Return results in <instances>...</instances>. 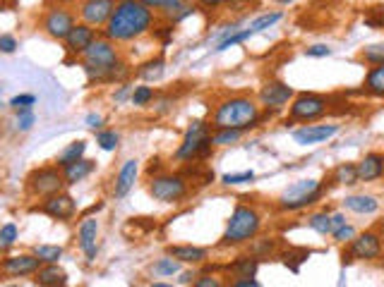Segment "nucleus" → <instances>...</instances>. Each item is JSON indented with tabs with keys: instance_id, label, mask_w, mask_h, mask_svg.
<instances>
[{
	"instance_id": "1",
	"label": "nucleus",
	"mask_w": 384,
	"mask_h": 287,
	"mask_svg": "<svg viewBox=\"0 0 384 287\" xmlns=\"http://www.w3.org/2000/svg\"><path fill=\"white\" fill-rule=\"evenodd\" d=\"M152 27L154 10L147 8L142 0H125V3H118L111 22L104 27V36L113 43H125L144 36Z\"/></svg>"
},
{
	"instance_id": "2",
	"label": "nucleus",
	"mask_w": 384,
	"mask_h": 287,
	"mask_svg": "<svg viewBox=\"0 0 384 287\" xmlns=\"http://www.w3.org/2000/svg\"><path fill=\"white\" fill-rule=\"evenodd\" d=\"M260 125V105L250 96H231L221 101L212 113L214 129H252Z\"/></svg>"
},
{
	"instance_id": "3",
	"label": "nucleus",
	"mask_w": 384,
	"mask_h": 287,
	"mask_svg": "<svg viewBox=\"0 0 384 287\" xmlns=\"http://www.w3.org/2000/svg\"><path fill=\"white\" fill-rule=\"evenodd\" d=\"M120 65V53L111 38H96L82 55V70L89 82H111L115 67Z\"/></svg>"
},
{
	"instance_id": "4",
	"label": "nucleus",
	"mask_w": 384,
	"mask_h": 287,
	"mask_svg": "<svg viewBox=\"0 0 384 287\" xmlns=\"http://www.w3.org/2000/svg\"><path fill=\"white\" fill-rule=\"evenodd\" d=\"M260 227H262V216L257 213V208L238 203L226 223V230H223V237H221V247L247 245V242H252L260 235Z\"/></svg>"
},
{
	"instance_id": "5",
	"label": "nucleus",
	"mask_w": 384,
	"mask_h": 287,
	"mask_svg": "<svg viewBox=\"0 0 384 287\" xmlns=\"http://www.w3.org/2000/svg\"><path fill=\"white\" fill-rule=\"evenodd\" d=\"M212 125H207L204 120H194L188 127L185 137H183L181 146L176 149L173 158L178 163H188V160L207 158V153L212 151Z\"/></svg>"
},
{
	"instance_id": "6",
	"label": "nucleus",
	"mask_w": 384,
	"mask_h": 287,
	"mask_svg": "<svg viewBox=\"0 0 384 287\" xmlns=\"http://www.w3.org/2000/svg\"><path fill=\"white\" fill-rule=\"evenodd\" d=\"M322 194H324L322 182H317V179H298V182L289 184L276 201H279L281 211L293 213V211H303V208L313 206L315 201L322 199Z\"/></svg>"
},
{
	"instance_id": "7",
	"label": "nucleus",
	"mask_w": 384,
	"mask_h": 287,
	"mask_svg": "<svg viewBox=\"0 0 384 287\" xmlns=\"http://www.w3.org/2000/svg\"><path fill=\"white\" fill-rule=\"evenodd\" d=\"M65 175L58 165H43V168H36L27 175V192L38 199L56 197L65 189Z\"/></svg>"
},
{
	"instance_id": "8",
	"label": "nucleus",
	"mask_w": 384,
	"mask_h": 287,
	"mask_svg": "<svg viewBox=\"0 0 384 287\" xmlns=\"http://www.w3.org/2000/svg\"><path fill=\"white\" fill-rule=\"evenodd\" d=\"M190 184L181 173H161L149 179V194L161 203H178L188 197Z\"/></svg>"
},
{
	"instance_id": "9",
	"label": "nucleus",
	"mask_w": 384,
	"mask_h": 287,
	"mask_svg": "<svg viewBox=\"0 0 384 287\" xmlns=\"http://www.w3.org/2000/svg\"><path fill=\"white\" fill-rule=\"evenodd\" d=\"M329 110V101L324 99V96L319 94H298L293 99V103H291L289 108V118L293 120V123H315V120L324 118Z\"/></svg>"
},
{
	"instance_id": "10",
	"label": "nucleus",
	"mask_w": 384,
	"mask_h": 287,
	"mask_svg": "<svg viewBox=\"0 0 384 287\" xmlns=\"http://www.w3.org/2000/svg\"><path fill=\"white\" fill-rule=\"evenodd\" d=\"M75 14L70 12L67 8H51L46 14H43V32L48 34L51 38H56V41H65L67 36H70V32L75 29Z\"/></svg>"
},
{
	"instance_id": "11",
	"label": "nucleus",
	"mask_w": 384,
	"mask_h": 287,
	"mask_svg": "<svg viewBox=\"0 0 384 287\" xmlns=\"http://www.w3.org/2000/svg\"><path fill=\"white\" fill-rule=\"evenodd\" d=\"M32 211L43 213V216L53 218V221L67 223L70 218H75V213H77V201L70 197V194L60 192V194H56V197L41 199V203H38V206H34Z\"/></svg>"
},
{
	"instance_id": "12",
	"label": "nucleus",
	"mask_w": 384,
	"mask_h": 287,
	"mask_svg": "<svg viewBox=\"0 0 384 287\" xmlns=\"http://www.w3.org/2000/svg\"><path fill=\"white\" fill-rule=\"evenodd\" d=\"M115 8H118L115 0H82L80 3V17H82V22L84 24L99 29V27H106V24L111 22Z\"/></svg>"
},
{
	"instance_id": "13",
	"label": "nucleus",
	"mask_w": 384,
	"mask_h": 287,
	"mask_svg": "<svg viewBox=\"0 0 384 287\" xmlns=\"http://www.w3.org/2000/svg\"><path fill=\"white\" fill-rule=\"evenodd\" d=\"M41 259L36 254H17L3 259V275L5 278H24V275H36L41 269Z\"/></svg>"
},
{
	"instance_id": "14",
	"label": "nucleus",
	"mask_w": 384,
	"mask_h": 287,
	"mask_svg": "<svg viewBox=\"0 0 384 287\" xmlns=\"http://www.w3.org/2000/svg\"><path fill=\"white\" fill-rule=\"evenodd\" d=\"M348 251L358 261H375L382 256V237L377 232H363L351 242Z\"/></svg>"
},
{
	"instance_id": "15",
	"label": "nucleus",
	"mask_w": 384,
	"mask_h": 287,
	"mask_svg": "<svg viewBox=\"0 0 384 287\" xmlns=\"http://www.w3.org/2000/svg\"><path fill=\"white\" fill-rule=\"evenodd\" d=\"M293 89H291L286 82H267L260 89V103L264 105L267 110H279L293 99Z\"/></svg>"
},
{
	"instance_id": "16",
	"label": "nucleus",
	"mask_w": 384,
	"mask_h": 287,
	"mask_svg": "<svg viewBox=\"0 0 384 287\" xmlns=\"http://www.w3.org/2000/svg\"><path fill=\"white\" fill-rule=\"evenodd\" d=\"M99 221L96 218H82L80 227H77V240H80V249L84 251L87 261H96V254H99Z\"/></svg>"
},
{
	"instance_id": "17",
	"label": "nucleus",
	"mask_w": 384,
	"mask_h": 287,
	"mask_svg": "<svg viewBox=\"0 0 384 287\" xmlns=\"http://www.w3.org/2000/svg\"><path fill=\"white\" fill-rule=\"evenodd\" d=\"M337 134H339V125H305V127L295 129L293 139L300 146H313V144L329 142Z\"/></svg>"
},
{
	"instance_id": "18",
	"label": "nucleus",
	"mask_w": 384,
	"mask_h": 287,
	"mask_svg": "<svg viewBox=\"0 0 384 287\" xmlns=\"http://www.w3.org/2000/svg\"><path fill=\"white\" fill-rule=\"evenodd\" d=\"M94 41H96V29L82 22V24H75V29L70 32V36L65 38V48H67V53L82 58L87 48H89Z\"/></svg>"
},
{
	"instance_id": "19",
	"label": "nucleus",
	"mask_w": 384,
	"mask_h": 287,
	"mask_svg": "<svg viewBox=\"0 0 384 287\" xmlns=\"http://www.w3.org/2000/svg\"><path fill=\"white\" fill-rule=\"evenodd\" d=\"M137 175H139V160L137 158L125 160V163L120 165L118 175H115V187H113L115 197H118V199L128 197L130 189H133L135 182H137Z\"/></svg>"
},
{
	"instance_id": "20",
	"label": "nucleus",
	"mask_w": 384,
	"mask_h": 287,
	"mask_svg": "<svg viewBox=\"0 0 384 287\" xmlns=\"http://www.w3.org/2000/svg\"><path fill=\"white\" fill-rule=\"evenodd\" d=\"M358 165V177L361 182H375L384 177V153H368Z\"/></svg>"
},
{
	"instance_id": "21",
	"label": "nucleus",
	"mask_w": 384,
	"mask_h": 287,
	"mask_svg": "<svg viewBox=\"0 0 384 287\" xmlns=\"http://www.w3.org/2000/svg\"><path fill=\"white\" fill-rule=\"evenodd\" d=\"M38 287H67V273L58 264H43L34 275Z\"/></svg>"
},
{
	"instance_id": "22",
	"label": "nucleus",
	"mask_w": 384,
	"mask_h": 287,
	"mask_svg": "<svg viewBox=\"0 0 384 287\" xmlns=\"http://www.w3.org/2000/svg\"><path fill=\"white\" fill-rule=\"evenodd\" d=\"M168 256H173V259H178V261H181V264L197 266V264H204V261L209 259V251L204 249V247L173 245V247H168Z\"/></svg>"
},
{
	"instance_id": "23",
	"label": "nucleus",
	"mask_w": 384,
	"mask_h": 287,
	"mask_svg": "<svg viewBox=\"0 0 384 287\" xmlns=\"http://www.w3.org/2000/svg\"><path fill=\"white\" fill-rule=\"evenodd\" d=\"M257 269H260V259L252 254H245V256H238V259L228 266V273L236 280H252L257 275Z\"/></svg>"
},
{
	"instance_id": "24",
	"label": "nucleus",
	"mask_w": 384,
	"mask_h": 287,
	"mask_svg": "<svg viewBox=\"0 0 384 287\" xmlns=\"http://www.w3.org/2000/svg\"><path fill=\"white\" fill-rule=\"evenodd\" d=\"M343 206L348 211L358 213V216H372L380 208V201L375 197H370V194H351V197L343 199Z\"/></svg>"
},
{
	"instance_id": "25",
	"label": "nucleus",
	"mask_w": 384,
	"mask_h": 287,
	"mask_svg": "<svg viewBox=\"0 0 384 287\" xmlns=\"http://www.w3.org/2000/svg\"><path fill=\"white\" fill-rule=\"evenodd\" d=\"M84 153H87V142L77 139V142L67 144L65 149L56 155V165L58 168H67V165H72V163H77V160L84 158Z\"/></svg>"
},
{
	"instance_id": "26",
	"label": "nucleus",
	"mask_w": 384,
	"mask_h": 287,
	"mask_svg": "<svg viewBox=\"0 0 384 287\" xmlns=\"http://www.w3.org/2000/svg\"><path fill=\"white\" fill-rule=\"evenodd\" d=\"M94 160H87V158H82V160H77V163H72V165H67V168H63V175H65V182L67 184H77V182H82V179H87L89 177L91 173H94Z\"/></svg>"
},
{
	"instance_id": "27",
	"label": "nucleus",
	"mask_w": 384,
	"mask_h": 287,
	"mask_svg": "<svg viewBox=\"0 0 384 287\" xmlns=\"http://www.w3.org/2000/svg\"><path fill=\"white\" fill-rule=\"evenodd\" d=\"M152 273L157 275V278H173V275L181 273V261L166 254V256H161L159 261H154Z\"/></svg>"
},
{
	"instance_id": "28",
	"label": "nucleus",
	"mask_w": 384,
	"mask_h": 287,
	"mask_svg": "<svg viewBox=\"0 0 384 287\" xmlns=\"http://www.w3.org/2000/svg\"><path fill=\"white\" fill-rule=\"evenodd\" d=\"M365 91L372 96H380V99H384V62L377 67H372L370 72H368L365 77Z\"/></svg>"
},
{
	"instance_id": "29",
	"label": "nucleus",
	"mask_w": 384,
	"mask_h": 287,
	"mask_svg": "<svg viewBox=\"0 0 384 287\" xmlns=\"http://www.w3.org/2000/svg\"><path fill=\"white\" fill-rule=\"evenodd\" d=\"M334 182L346 184V187L358 184L361 182V177H358V165L356 163H341L337 170H334Z\"/></svg>"
},
{
	"instance_id": "30",
	"label": "nucleus",
	"mask_w": 384,
	"mask_h": 287,
	"mask_svg": "<svg viewBox=\"0 0 384 287\" xmlns=\"http://www.w3.org/2000/svg\"><path fill=\"white\" fill-rule=\"evenodd\" d=\"M163 67H166V62H163V58H154V60H147L142 67H139L137 75L142 77L144 82L161 79V77H163Z\"/></svg>"
},
{
	"instance_id": "31",
	"label": "nucleus",
	"mask_w": 384,
	"mask_h": 287,
	"mask_svg": "<svg viewBox=\"0 0 384 287\" xmlns=\"http://www.w3.org/2000/svg\"><path fill=\"white\" fill-rule=\"evenodd\" d=\"M252 36H255V32H252L250 27H247V29H238V32L228 34L226 38H221V41H218V46L214 48V51H216V53H221V51H228V48L238 46V43L247 41V38H252Z\"/></svg>"
},
{
	"instance_id": "32",
	"label": "nucleus",
	"mask_w": 384,
	"mask_h": 287,
	"mask_svg": "<svg viewBox=\"0 0 384 287\" xmlns=\"http://www.w3.org/2000/svg\"><path fill=\"white\" fill-rule=\"evenodd\" d=\"M34 254L41 259V264H58L63 256V247L58 245H36L34 247Z\"/></svg>"
},
{
	"instance_id": "33",
	"label": "nucleus",
	"mask_w": 384,
	"mask_h": 287,
	"mask_svg": "<svg viewBox=\"0 0 384 287\" xmlns=\"http://www.w3.org/2000/svg\"><path fill=\"white\" fill-rule=\"evenodd\" d=\"M308 225L313 227L315 232H319V235H332V216H329L327 211L322 213H313V216L308 218Z\"/></svg>"
},
{
	"instance_id": "34",
	"label": "nucleus",
	"mask_w": 384,
	"mask_h": 287,
	"mask_svg": "<svg viewBox=\"0 0 384 287\" xmlns=\"http://www.w3.org/2000/svg\"><path fill=\"white\" fill-rule=\"evenodd\" d=\"M281 17H284L281 12H264V14H260V17L252 19V22L247 24V27H250L255 34H260V32H264V29H271V27H274V24L279 22Z\"/></svg>"
},
{
	"instance_id": "35",
	"label": "nucleus",
	"mask_w": 384,
	"mask_h": 287,
	"mask_svg": "<svg viewBox=\"0 0 384 287\" xmlns=\"http://www.w3.org/2000/svg\"><path fill=\"white\" fill-rule=\"evenodd\" d=\"M240 137H242L240 129H214L212 144L214 146H231V144H236Z\"/></svg>"
},
{
	"instance_id": "36",
	"label": "nucleus",
	"mask_w": 384,
	"mask_h": 287,
	"mask_svg": "<svg viewBox=\"0 0 384 287\" xmlns=\"http://www.w3.org/2000/svg\"><path fill=\"white\" fill-rule=\"evenodd\" d=\"M96 144L104 151H115L120 144V134L115 129H101V132H96Z\"/></svg>"
},
{
	"instance_id": "37",
	"label": "nucleus",
	"mask_w": 384,
	"mask_h": 287,
	"mask_svg": "<svg viewBox=\"0 0 384 287\" xmlns=\"http://www.w3.org/2000/svg\"><path fill=\"white\" fill-rule=\"evenodd\" d=\"M363 60L372 67L382 65L384 62V43H370V46L363 48Z\"/></svg>"
},
{
	"instance_id": "38",
	"label": "nucleus",
	"mask_w": 384,
	"mask_h": 287,
	"mask_svg": "<svg viewBox=\"0 0 384 287\" xmlns=\"http://www.w3.org/2000/svg\"><path fill=\"white\" fill-rule=\"evenodd\" d=\"M19 240V230L14 223H5L3 227H0V249L8 251L10 247L14 245V242Z\"/></svg>"
},
{
	"instance_id": "39",
	"label": "nucleus",
	"mask_w": 384,
	"mask_h": 287,
	"mask_svg": "<svg viewBox=\"0 0 384 287\" xmlns=\"http://www.w3.org/2000/svg\"><path fill=\"white\" fill-rule=\"evenodd\" d=\"M152 99H154V89L152 86H147V84H139V86H135V91H133V99H130V103L133 105H147V103H152Z\"/></svg>"
},
{
	"instance_id": "40",
	"label": "nucleus",
	"mask_w": 384,
	"mask_h": 287,
	"mask_svg": "<svg viewBox=\"0 0 384 287\" xmlns=\"http://www.w3.org/2000/svg\"><path fill=\"white\" fill-rule=\"evenodd\" d=\"M221 182L226 187H236V184H245V182H255V173L252 170H245V173H228L221 177Z\"/></svg>"
},
{
	"instance_id": "41",
	"label": "nucleus",
	"mask_w": 384,
	"mask_h": 287,
	"mask_svg": "<svg viewBox=\"0 0 384 287\" xmlns=\"http://www.w3.org/2000/svg\"><path fill=\"white\" fill-rule=\"evenodd\" d=\"M34 103H36V96L34 94H19L10 101V108H12L14 113H22V110H32Z\"/></svg>"
},
{
	"instance_id": "42",
	"label": "nucleus",
	"mask_w": 384,
	"mask_h": 287,
	"mask_svg": "<svg viewBox=\"0 0 384 287\" xmlns=\"http://www.w3.org/2000/svg\"><path fill=\"white\" fill-rule=\"evenodd\" d=\"M310 256V251H305V249H300V251H286L284 254V264L286 266H291V271H295V273H298V269H300V264H303L305 259H308Z\"/></svg>"
},
{
	"instance_id": "43",
	"label": "nucleus",
	"mask_w": 384,
	"mask_h": 287,
	"mask_svg": "<svg viewBox=\"0 0 384 287\" xmlns=\"http://www.w3.org/2000/svg\"><path fill=\"white\" fill-rule=\"evenodd\" d=\"M274 240H252V247H250V254L257 256V259H262V256L271 254L274 251Z\"/></svg>"
},
{
	"instance_id": "44",
	"label": "nucleus",
	"mask_w": 384,
	"mask_h": 287,
	"mask_svg": "<svg viewBox=\"0 0 384 287\" xmlns=\"http://www.w3.org/2000/svg\"><path fill=\"white\" fill-rule=\"evenodd\" d=\"M147 8L152 10H161V12H173V10L178 8V5H183V0H142Z\"/></svg>"
},
{
	"instance_id": "45",
	"label": "nucleus",
	"mask_w": 384,
	"mask_h": 287,
	"mask_svg": "<svg viewBox=\"0 0 384 287\" xmlns=\"http://www.w3.org/2000/svg\"><path fill=\"white\" fill-rule=\"evenodd\" d=\"M332 237L339 242V245H343V242H348V245H351V242L358 237V232H356V227H353V225H348V223H346V225H343V227H339V230L334 232Z\"/></svg>"
},
{
	"instance_id": "46",
	"label": "nucleus",
	"mask_w": 384,
	"mask_h": 287,
	"mask_svg": "<svg viewBox=\"0 0 384 287\" xmlns=\"http://www.w3.org/2000/svg\"><path fill=\"white\" fill-rule=\"evenodd\" d=\"M34 123H36L34 110H22V113H17V129L19 132H29V129L34 127Z\"/></svg>"
},
{
	"instance_id": "47",
	"label": "nucleus",
	"mask_w": 384,
	"mask_h": 287,
	"mask_svg": "<svg viewBox=\"0 0 384 287\" xmlns=\"http://www.w3.org/2000/svg\"><path fill=\"white\" fill-rule=\"evenodd\" d=\"M192 12H194L192 5H185V3H183V5H178V8L173 10V12H168V19H171L173 24H178V22H183L185 17H190Z\"/></svg>"
},
{
	"instance_id": "48",
	"label": "nucleus",
	"mask_w": 384,
	"mask_h": 287,
	"mask_svg": "<svg viewBox=\"0 0 384 287\" xmlns=\"http://www.w3.org/2000/svg\"><path fill=\"white\" fill-rule=\"evenodd\" d=\"M305 55L308 58H329L332 55V48L327 43H315V46L305 48Z\"/></svg>"
},
{
	"instance_id": "49",
	"label": "nucleus",
	"mask_w": 384,
	"mask_h": 287,
	"mask_svg": "<svg viewBox=\"0 0 384 287\" xmlns=\"http://www.w3.org/2000/svg\"><path fill=\"white\" fill-rule=\"evenodd\" d=\"M17 38L12 36V34H3V36H0V51L5 53V55H10V53H14L17 51Z\"/></svg>"
},
{
	"instance_id": "50",
	"label": "nucleus",
	"mask_w": 384,
	"mask_h": 287,
	"mask_svg": "<svg viewBox=\"0 0 384 287\" xmlns=\"http://www.w3.org/2000/svg\"><path fill=\"white\" fill-rule=\"evenodd\" d=\"M192 287H223V283H221V278H216V275H197Z\"/></svg>"
},
{
	"instance_id": "51",
	"label": "nucleus",
	"mask_w": 384,
	"mask_h": 287,
	"mask_svg": "<svg viewBox=\"0 0 384 287\" xmlns=\"http://www.w3.org/2000/svg\"><path fill=\"white\" fill-rule=\"evenodd\" d=\"M84 125L91 129V132H101V127H104V115L99 113H89L84 118Z\"/></svg>"
},
{
	"instance_id": "52",
	"label": "nucleus",
	"mask_w": 384,
	"mask_h": 287,
	"mask_svg": "<svg viewBox=\"0 0 384 287\" xmlns=\"http://www.w3.org/2000/svg\"><path fill=\"white\" fill-rule=\"evenodd\" d=\"M133 91H135V86H130V84H120V89L113 94V103H125V101H128V99H133Z\"/></svg>"
},
{
	"instance_id": "53",
	"label": "nucleus",
	"mask_w": 384,
	"mask_h": 287,
	"mask_svg": "<svg viewBox=\"0 0 384 287\" xmlns=\"http://www.w3.org/2000/svg\"><path fill=\"white\" fill-rule=\"evenodd\" d=\"M343 225H346V216H343V213H332V230L337 232L339 227H343Z\"/></svg>"
},
{
	"instance_id": "54",
	"label": "nucleus",
	"mask_w": 384,
	"mask_h": 287,
	"mask_svg": "<svg viewBox=\"0 0 384 287\" xmlns=\"http://www.w3.org/2000/svg\"><path fill=\"white\" fill-rule=\"evenodd\" d=\"M194 278H197V273H194V271H185V273H178V283H181V285H192Z\"/></svg>"
},
{
	"instance_id": "55",
	"label": "nucleus",
	"mask_w": 384,
	"mask_h": 287,
	"mask_svg": "<svg viewBox=\"0 0 384 287\" xmlns=\"http://www.w3.org/2000/svg\"><path fill=\"white\" fill-rule=\"evenodd\" d=\"M228 287H262V283L260 280H255V278L252 280H233Z\"/></svg>"
},
{
	"instance_id": "56",
	"label": "nucleus",
	"mask_w": 384,
	"mask_h": 287,
	"mask_svg": "<svg viewBox=\"0 0 384 287\" xmlns=\"http://www.w3.org/2000/svg\"><path fill=\"white\" fill-rule=\"evenodd\" d=\"M199 5H204V8H216V5H223L226 0H197Z\"/></svg>"
},
{
	"instance_id": "57",
	"label": "nucleus",
	"mask_w": 384,
	"mask_h": 287,
	"mask_svg": "<svg viewBox=\"0 0 384 287\" xmlns=\"http://www.w3.org/2000/svg\"><path fill=\"white\" fill-rule=\"evenodd\" d=\"M101 208H104V203H96V206H89L84 211V218H89V213H96V211H101Z\"/></svg>"
},
{
	"instance_id": "58",
	"label": "nucleus",
	"mask_w": 384,
	"mask_h": 287,
	"mask_svg": "<svg viewBox=\"0 0 384 287\" xmlns=\"http://www.w3.org/2000/svg\"><path fill=\"white\" fill-rule=\"evenodd\" d=\"M149 287H173V285H168V283H152Z\"/></svg>"
},
{
	"instance_id": "59",
	"label": "nucleus",
	"mask_w": 384,
	"mask_h": 287,
	"mask_svg": "<svg viewBox=\"0 0 384 287\" xmlns=\"http://www.w3.org/2000/svg\"><path fill=\"white\" fill-rule=\"evenodd\" d=\"M5 287H19V285H5Z\"/></svg>"
},
{
	"instance_id": "60",
	"label": "nucleus",
	"mask_w": 384,
	"mask_h": 287,
	"mask_svg": "<svg viewBox=\"0 0 384 287\" xmlns=\"http://www.w3.org/2000/svg\"><path fill=\"white\" fill-rule=\"evenodd\" d=\"M115 3H125V0H115Z\"/></svg>"
}]
</instances>
